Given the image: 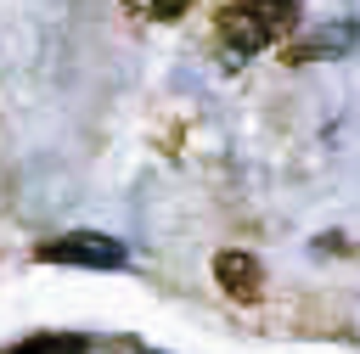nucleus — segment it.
I'll list each match as a JSON object with an SVG mask.
<instances>
[{"instance_id": "2", "label": "nucleus", "mask_w": 360, "mask_h": 354, "mask_svg": "<svg viewBox=\"0 0 360 354\" xmlns=\"http://www.w3.org/2000/svg\"><path fill=\"white\" fill-rule=\"evenodd\" d=\"M39 264H73V270H118L129 258V247L107 230H68V236H51L34 247Z\"/></svg>"}, {"instance_id": "6", "label": "nucleus", "mask_w": 360, "mask_h": 354, "mask_svg": "<svg viewBox=\"0 0 360 354\" xmlns=\"http://www.w3.org/2000/svg\"><path fill=\"white\" fill-rule=\"evenodd\" d=\"M186 11H191V0H152V17L158 22H180Z\"/></svg>"}, {"instance_id": "1", "label": "nucleus", "mask_w": 360, "mask_h": 354, "mask_svg": "<svg viewBox=\"0 0 360 354\" xmlns=\"http://www.w3.org/2000/svg\"><path fill=\"white\" fill-rule=\"evenodd\" d=\"M298 22V0H231L219 11V45L231 56H259L281 45Z\"/></svg>"}, {"instance_id": "5", "label": "nucleus", "mask_w": 360, "mask_h": 354, "mask_svg": "<svg viewBox=\"0 0 360 354\" xmlns=\"http://www.w3.org/2000/svg\"><path fill=\"white\" fill-rule=\"evenodd\" d=\"M0 354H90V337H79V332H28L22 343H11Z\"/></svg>"}, {"instance_id": "4", "label": "nucleus", "mask_w": 360, "mask_h": 354, "mask_svg": "<svg viewBox=\"0 0 360 354\" xmlns=\"http://www.w3.org/2000/svg\"><path fill=\"white\" fill-rule=\"evenodd\" d=\"M360 39V28L354 22H338V28H315L309 39H298L292 51H287V62H315V56H338V51H349Z\"/></svg>"}, {"instance_id": "3", "label": "nucleus", "mask_w": 360, "mask_h": 354, "mask_svg": "<svg viewBox=\"0 0 360 354\" xmlns=\"http://www.w3.org/2000/svg\"><path fill=\"white\" fill-rule=\"evenodd\" d=\"M214 281H219V292L236 298V303H259V298H264V264H259L253 253H242V247L214 253Z\"/></svg>"}]
</instances>
